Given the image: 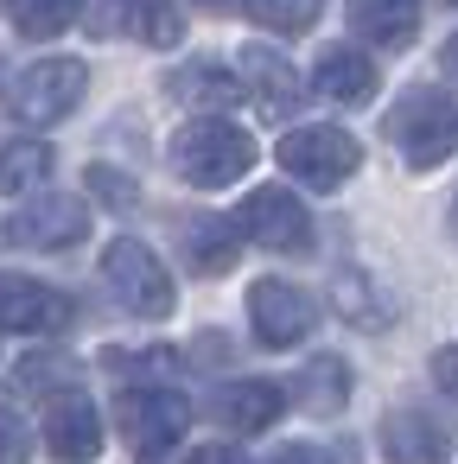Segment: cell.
<instances>
[{"instance_id": "1", "label": "cell", "mask_w": 458, "mask_h": 464, "mask_svg": "<svg viewBox=\"0 0 458 464\" xmlns=\"http://www.w3.org/2000/svg\"><path fill=\"white\" fill-rule=\"evenodd\" d=\"M166 160H172V172H179L185 185L223 191V185H236V179L255 166V140H248L236 121H223V115H198V121H185V128L172 134Z\"/></svg>"}, {"instance_id": "2", "label": "cell", "mask_w": 458, "mask_h": 464, "mask_svg": "<svg viewBox=\"0 0 458 464\" xmlns=\"http://www.w3.org/2000/svg\"><path fill=\"white\" fill-rule=\"evenodd\" d=\"M388 140L395 153L414 166V172H433L458 153V102L445 90H407L395 109H388Z\"/></svg>"}, {"instance_id": "3", "label": "cell", "mask_w": 458, "mask_h": 464, "mask_svg": "<svg viewBox=\"0 0 458 464\" xmlns=\"http://www.w3.org/2000/svg\"><path fill=\"white\" fill-rule=\"evenodd\" d=\"M102 280H109V293L134 318H172V305H179V286H172L166 261L147 242H134V236H115L102 248Z\"/></svg>"}, {"instance_id": "4", "label": "cell", "mask_w": 458, "mask_h": 464, "mask_svg": "<svg viewBox=\"0 0 458 464\" xmlns=\"http://www.w3.org/2000/svg\"><path fill=\"white\" fill-rule=\"evenodd\" d=\"M274 160H280L306 191H337V185H350V172L363 166V147H356L344 128L312 121V128H293V134L274 147Z\"/></svg>"}, {"instance_id": "5", "label": "cell", "mask_w": 458, "mask_h": 464, "mask_svg": "<svg viewBox=\"0 0 458 464\" xmlns=\"http://www.w3.org/2000/svg\"><path fill=\"white\" fill-rule=\"evenodd\" d=\"M83 26L90 39H134L153 52H172L185 39V14L179 0H83Z\"/></svg>"}, {"instance_id": "6", "label": "cell", "mask_w": 458, "mask_h": 464, "mask_svg": "<svg viewBox=\"0 0 458 464\" xmlns=\"http://www.w3.org/2000/svg\"><path fill=\"white\" fill-rule=\"evenodd\" d=\"M83 90H90V71L77 58H39L14 77V115L33 128H52L83 102Z\"/></svg>"}, {"instance_id": "7", "label": "cell", "mask_w": 458, "mask_h": 464, "mask_svg": "<svg viewBox=\"0 0 458 464\" xmlns=\"http://www.w3.org/2000/svg\"><path fill=\"white\" fill-rule=\"evenodd\" d=\"M236 229L255 242V248H274V255H299L312 248V217L306 204L287 191V185H255L236 210Z\"/></svg>"}, {"instance_id": "8", "label": "cell", "mask_w": 458, "mask_h": 464, "mask_svg": "<svg viewBox=\"0 0 458 464\" xmlns=\"http://www.w3.org/2000/svg\"><path fill=\"white\" fill-rule=\"evenodd\" d=\"M115 426L141 445V451H172L191 426V401L166 382H147V388H128L115 401Z\"/></svg>"}, {"instance_id": "9", "label": "cell", "mask_w": 458, "mask_h": 464, "mask_svg": "<svg viewBox=\"0 0 458 464\" xmlns=\"http://www.w3.org/2000/svg\"><path fill=\"white\" fill-rule=\"evenodd\" d=\"M248 324H255V337H261L268 350H293V343H306V331L318 324V305H312L306 286L268 274V280L248 286Z\"/></svg>"}, {"instance_id": "10", "label": "cell", "mask_w": 458, "mask_h": 464, "mask_svg": "<svg viewBox=\"0 0 458 464\" xmlns=\"http://www.w3.org/2000/svg\"><path fill=\"white\" fill-rule=\"evenodd\" d=\"M90 236V204L71 191H45L33 204H20L7 217V242L14 248H77Z\"/></svg>"}, {"instance_id": "11", "label": "cell", "mask_w": 458, "mask_h": 464, "mask_svg": "<svg viewBox=\"0 0 458 464\" xmlns=\"http://www.w3.org/2000/svg\"><path fill=\"white\" fill-rule=\"evenodd\" d=\"M71 318H77V305L64 293H52L26 274H0V331H26V337L52 331L58 337V331H71Z\"/></svg>"}, {"instance_id": "12", "label": "cell", "mask_w": 458, "mask_h": 464, "mask_svg": "<svg viewBox=\"0 0 458 464\" xmlns=\"http://www.w3.org/2000/svg\"><path fill=\"white\" fill-rule=\"evenodd\" d=\"M45 445H52V458H64V464H90V458L102 451V407H96L90 394H77V388L52 394V401H45Z\"/></svg>"}, {"instance_id": "13", "label": "cell", "mask_w": 458, "mask_h": 464, "mask_svg": "<svg viewBox=\"0 0 458 464\" xmlns=\"http://www.w3.org/2000/svg\"><path fill=\"white\" fill-rule=\"evenodd\" d=\"M375 445H382L388 464H445L452 458V432L433 413H414V407H388L382 426H375Z\"/></svg>"}, {"instance_id": "14", "label": "cell", "mask_w": 458, "mask_h": 464, "mask_svg": "<svg viewBox=\"0 0 458 464\" xmlns=\"http://www.w3.org/2000/svg\"><path fill=\"white\" fill-rule=\"evenodd\" d=\"M280 413H287V388H280V382H261V375L223 382V388L210 394V420H217V426H236V432H268Z\"/></svg>"}, {"instance_id": "15", "label": "cell", "mask_w": 458, "mask_h": 464, "mask_svg": "<svg viewBox=\"0 0 458 464\" xmlns=\"http://www.w3.org/2000/svg\"><path fill=\"white\" fill-rule=\"evenodd\" d=\"M242 90H248L274 121H287V115L299 109V96H306V77H299L274 45H242Z\"/></svg>"}, {"instance_id": "16", "label": "cell", "mask_w": 458, "mask_h": 464, "mask_svg": "<svg viewBox=\"0 0 458 464\" xmlns=\"http://www.w3.org/2000/svg\"><path fill=\"white\" fill-rule=\"evenodd\" d=\"M375 83H382V71H375V58L356 52V45H325L318 64H312V90H318L325 102H344V109L369 102Z\"/></svg>"}, {"instance_id": "17", "label": "cell", "mask_w": 458, "mask_h": 464, "mask_svg": "<svg viewBox=\"0 0 458 464\" xmlns=\"http://www.w3.org/2000/svg\"><path fill=\"white\" fill-rule=\"evenodd\" d=\"M331 312L344 318V324H356V331H388L395 324V299L375 286V274H363V267H344V274H331Z\"/></svg>"}, {"instance_id": "18", "label": "cell", "mask_w": 458, "mask_h": 464, "mask_svg": "<svg viewBox=\"0 0 458 464\" xmlns=\"http://www.w3.org/2000/svg\"><path fill=\"white\" fill-rule=\"evenodd\" d=\"M179 242H185V261H191L198 274H229L242 229H236L229 217H185V223H179Z\"/></svg>"}, {"instance_id": "19", "label": "cell", "mask_w": 458, "mask_h": 464, "mask_svg": "<svg viewBox=\"0 0 458 464\" xmlns=\"http://www.w3.org/2000/svg\"><path fill=\"white\" fill-rule=\"evenodd\" d=\"M350 26L369 45L395 52V45H407L420 33V0H350Z\"/></svg>"}, {"instance_id": "20", "label": "cell", "mask_w": 458, "mask_h": 464, "mask_svg": "<svg viewBox=\"0 0 458 464\" xmlns=\"http://www.w3.org/2000/svg\"><path fill=\"white\" fill-rule=\"evenodd\" d=\"M166 90H172V102L204 109V115H223V109L242 102V77H229L223 64H185V71H172Z\"/></svg>"}, {"instance_id": "21", "label": "cell", "mask_w": 458, "mask_h": 464, "mask_svg": "<svg viewBox=\"0 0 458 464\" xmlns=\"http://www.w3.org/2000/svg\"><path fill=\"white\" fill-rule=\"evenodd\" d=\"M293 401H299L306 413H344V401H350V369H344V356H312V362L299 369V382H293Z\"/></svg>"}, {"instance_id": "22", "label": "cell", "mask_w": 458, "mask_h": 464, "mask_svg": "<svg viewBox=\"0 0 458 464\" xmlns=\"http://www.w3.org/2000/svg\"><path fill=\"white\" fill-rule=\"evenodd\" d=\"M14 388H20V394L52 401V394L77 388V356H64V350H33V356H20V362H14Z\"/></svg>"}, {"instance_id": "23", "label": "cell", "mask_w": 458, "mask_h": 464, "mask_svg": "<svg viewBox=\"0 0 458 464\" xmlns=\"http://www.w3.org/2000/svg\"><path fill=\"white\" fill-rule=\"evenodd\" d=\"M52 172V147L45 140H14L0 147V191H33Z\"/></svg>"}, {"instance_id": "24", "label": "cell", "mask_w": 458, "mask_h": 464, "mask_svg": "<svg viewBox=\"0 0 458 464\" xmlns=\"http://www.w3.org/2000/svg\"><path fill=\"white\" fill-rule=\"evenodd\" d=\"M7 7H14V26L26 39H58L64 26H77L83 0H7Z\"/></svg>"}, {"instance_id": "25", "label": "cell", "mask_w": 458, "mask_h": 464, "mask_svg": "<svg viewBox=\"0 0 458 464\" xmlns=\"http://www.w3.org/2000/svg\"><path fill=\"white\" fill-rule=\"evenodd\" d=\"M248 14L268 33H306V26H318L325 0H248Z\"/></svg>"}, {"instance_id": "26", "label": "cell", "mask_w": 458, "mask_h": 464, "mask_svg": "<svg viewBox=\"0 0 458 464\" xmlns=\"http://www.w3.org/2000/svg\"><path fill=\"white\" fill-rule=\"evenodd\" d=\"M102 369H128L141 382H166L179 369V356L172 350H102Z\"/></svg>"}, {"instance_id": "27", "label": "cell", "mask_w": 458, "mask_h": 464, "mask_svg": "<svg viewBox=\"0 0 458 464\" xmlns=\"http://www.w3.org/2000/svg\"><path fill=\"white\" fill-rule=\"evenodd\" d=\"M90 191L109 204V210H134L141 204V191H134V179H122L115 166H90Z\"/></svg>"}, {"instance_id": "28", "label": "cell", "mask_w": 458, "mask_h": 464, "mask_svg": "<svg viewBox=\"0 0 458 464\" xmlns=\"http://www.w3.org/2000/svg\"><path fill=\"white\" fill-rule=\"evenodd\" d=\"M26 451H33L26 420H20L14 407H0V464H26Z\"/></svg>"}, {"instance_id": "29", "label": "cell", "mask_w": 458, "mask_h": 464, "mask_svg": "<svg viewBox=\"0 0 458 464\" xmlns=\"http://www.w3.org/2000/svg\"><path fill=\"white\" fill-rule=\"evenodd\" d=\"M433 388H439L445 401H458V343L433 350Z\"/></svg>"}, {"instance_id": "30", "label": "cell", "mask_w": 458, "mask_h": 464, "mask_svg": "<svg viewBox=\"0 0 458 464\" xmlns=\"http://www.w3.org/2000/svg\"><path fill=\"white\" fill-rule=\"evenodd\" d=\"M274 464H337V458H331L325 445H280Z\"/></svg>"}, {"instance_id": "31", "label": "cell", "mask_w": 458, "mask_h": 464, "mask_svg": "<svg viewBox=\"0 0 458 464\" xmlns=\"http://www.w3.org/2000/svg\"><path fill=\"white\" fill-rule=\"evenodd\" d=\"M439 71H445V77H452V83H458V33H452V39H445V52H439Z\"/></svg>"}, {"instance_id": "32", "label": "cell", "mask_w": 458, "mask_h": 464, "mask_svg": "<svg viewBox=\"0 0 458 464\" xmlns=\"http://www.w3.org/2000/svg\"><path fill=\"white\" fill-rule=\"evenodd\" d=\"M204 7H210V14H229V7H236V0H204Z\"/></svg>"}, {"instance_id": "33", "label": "cell", "mask_w": 458, "mask_h": 464, "mask_svg": "<svg viewBox=\"0 0 458 464\" xmlns=\"http://www.w3.org/2000/svg\"><path fill=\"white\" fill-rule=\"evenodd\" d=\"M452 236H458V198H452Z\"/></svg>"}]
</instances>
